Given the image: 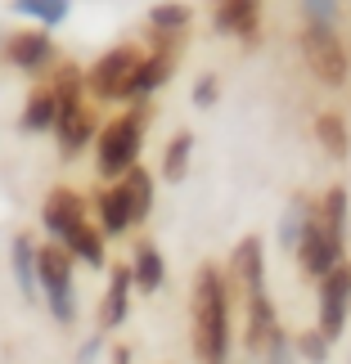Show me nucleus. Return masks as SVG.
I'll return each mask as SVG.
<instances>
[{
	"label": "nucleus",
	"mask_w": 351,
	"mask_h": 364,
	"mask_svg": "<svg viewBox=\"0 0 351 364\" xmlns=\"http://www.w3.org/2000/svg\"><path fill=\"white\" fill-rule=\"evenodd\" d=\"M226 351H230L226 279L207 265L194 279V355H199V364H226Z\"/></svg>",
	"instance_id": "obj_1"
},
{
	"label": "nucleus",
	"mask_w": 351,
	"mask_h": 364,
	"mask_svg": "<svg viewBox=\"0 0 351 364\" xmlns=\"http://www.w3.org/2000/svg\"><path fill=\"white\" fill-rule=\"evenodd\" d=\"M36 284L46 288V301L59 324H73L77 301H73V257H68L63 243L36 247Z\"/></svg>",
	"instance_id": "obj_2"
},
{
	"label": "nucleus",
	"mask_w": 351,
	"mask_h": 364,
	"mask_svg": "<svg viewBox=\"0 0 351 364\" xmlns=\"http://www.w3.org/2000/svg\"><path fill=\"white\" fill-rule=\"evenodd\" d=\"M140 139H145V113H122L117 122H108L100 135V176H122L126 166H135Z\"/></svg>",
	"instance_id": "obj_3"
},
{
	"label": "nucleus",
	"mask_w": 351,
	"mask_h": 364,
	"mask_svg": "<svg viewBox=\"0 0 351 364\" xmlns=\"http://www.w3.org/2000/svg\"><path fill=\"white\" fill-rule=\"evenodd\" d=\"M302 54H306V68L315 73L320 86H342L347 81V50H342V41L333 36V27H306L302 32Z\"/></svg>",
	"instance_id": "obj_4"
},
{
	"label": "nucleus",
	"mask_w": 351,
	"mask_h": 364,
	"mask_svg": "<svg viewBox=\"0 0 351 364\" xmlns=\"http://www.w3.org/2000/svg\"><path fill=\"white\" fill-rule=\"evenodd\" d=\"M135 68H140V50L131 46H117V50H108L100 63L90 68V77H86V86L95 100H126V90H131V77H135Z\"/></svg>",
	"instance_id": "obj_5"
},
{
	"label": "nucleus",
	"mask_w": 351,
	"mask_h": 364,
	"mask_svg": "<svg viewBox=\"0 0 351 364\" xmlns=\"http://www.w3.org/2000/svg\"><path fill=\"white\" fill-rule=\"evenodd\" d=\"M351 315V265H333L325 274V284H320V333L333 342L342 338V324Z\"/></svg>",
	"instance_id": "obj_6"
},
{
	"label": "nucleus",
	"mask_w": 351,
	"mask_h": 364,
	"mask_svg": "<svg viewBox=\"0 0 351 364\" xmlns=\"http://www.w3.org/2000/svg\"><path fill=\"white\" fill-rule=\"evenodd\" d=\"M298 261H302V270L306 274H315V279H325L333 265L342 261V247L329 239L325 230H320V220L306 212V220H302V239H298Z\"/></svg>",
	"instance_id": "obj_7"
},
{
	"label": "nucleus",
	"mask_w": 351,
	"mask_h": 364,
	"mask_svg": "<svg viewBox=\"0 0 351 364\" xmlns=\"http://www.w3.org/2000/svg\"><path fill=\"white\" fill-rule=\"evenodd\" d=\"M41 220H46V230L54 234V243H63L68 234H73L81 220H86V207H81V198L73 189H54L50 198H46V207H41Z\"/></svg>",
	"instance_id": "obj_8"
},
{
	"label": "nucleus",
	"mask_w": 351,
	"mask_h": 364,
	"mask_svg": "<svg viewBox=\"0 0 351 364\" xmlns=\"http://www.w3.org/2000/svg\"><path fill=\"white\" fill-rule=\"evenodd\" d=\"M50 131H59V144H63V158H73L77 149H86L90 144V135H95V117L77 104H59V117H54Z\"/></svg>",
	"instance_id": "obj_9"
},
{
	"label": "nucleus",
	"mask_w": 351,
	"mask_h": 364,
	"mask_svg": "<svg viewBox=\"0 0 351 364\" xmlns=\"http://www.w3.org/2000/svg\"><path fill=\"white\" fill-rule=\"evenodd\" d=\"M50 54H54V46H50L46 32H19V36L9 41V63L23 68V73H36V68H46Z\"/></svg>",
	"instance_id": "obj_10"
},
{
	"label": "nucleus",
	"mask_w": 351,
	"mask_h": 364,
	"mask_svg": "<svg viewBox=\"0 0 351 364\" xmlns=\"http://www.w3.org/2000/svg\"><path fill=\"white\" fill-rule=\"evenodd\" d=\"M257 14H261V0H221L216 27L226 36H252L257 32Z\"/></svg>",
	"instance_id": "obj_11"
},
{
	"label": "nucleus",
	"mask_w": 351,
	"mask_h": 364,
	"mask_svg": "<svg viewBox=\"0 0 351 364\" xmlns=\"http://www.w3.org/2000/svg\"><path fill=\"white\" fill-rule=\"evenodd\" d=\"M117 189H122L126 207H131V220H145L149 207H153V176L145 171V166H126Z\"/></svg>",
	"instance_id": "obj_12"
},
{
	"label": "nucleus",
	"mask_w": 351,
	"mask_h": 364,
	"mask_svg": "<svg viewBox=\"0 0 351 364\" xmlns=\"http://www.w3.org/2000/svg\"><path fill=\"white\" fill-rule=\"evenodd\" d=\"M131 270L126 265H117L113 270V279H108V292H104V311H100V319H104V328H117L122 319H126V306H131Z\"/></svg>",
	"instance_id": "obj_13"
},
{
	"label": "nucleus",
	"mask_w": 351,
	"mask_h": 364,
	"mask_svg": "<svg viewBox=\"0 0 351 364\" xmlns=\"http://www.w3.org/2000/svg\"><path fill=\"white\" fill-rule=\"evenodd\" d=\"M131 270V284L140 292H158L162 288V257H158V247H149V243H140L135 247V261L126 265Z\"/></svg>",
	"instance_id": "obj_14"
},
{
	"label": "nucleus",
	"mask_w": 351,
	"mask_h": 364,
	"mask_svg": "<svg viewBox=\"0 0 351 364\" xmlns=\"http://www.w3.org/2000/svg\"><path fill=\"white\" fill-rule=\"evenodd\" d=\"M315 139H320V149H325L329 158H347L351 153V135H347L342 113H320L315 117Z\"/></svg>",
	"instance_id": "obj_15"
},
{
	"label": "nucleus",
	"mask_w": 351,
	"mask_h": 364,
	"mask_svg": "<svg viewBox=\"0 0 351 364\" xmlns=\"http://www.w3.org/2000/svg\"><path fill=\"white\" fill-rule=\"evenodd\" d=\"M167 73H172V59L167 54H153V59H140L135 77H131V90H126V100H140V95H153L167 81Z\"/></svg>",
	"instance_id": "obj_16"
},
{
	"label": "nucleus",
	"mask_w": 351,
	"mask_h": 364,
	"mask_svg": "<svg viewBox=\"0 0 351 364\" xmlns=\"http://www.w3.org/2000/svg\"><path fill=\"white\" fill-rule=\"evenodd\" d=\"M315 220H320V230H325L329 239L342 247V234H347V193H342V185H333L325 193V207H320Z\"/></svg>",
	"instance_id": "obj_17"
},
{
	"label": "nucleus",
	"mask_w": 351,
	"mask_h": 364,
	"mask_svg": "<svg viewBox=\"0 0 351 364\" xmlns=\"http://www.w3.org/2000/svg\"><path fill=\"white\" fill-rule=\"evenodd\" d=\"M135 220H131V207H126V198H122V189L113 185L108 193H100V230L104 234H126Z\"/></svg>",
	"instance_id": "obj_18"
},
{
	"label": "nucleus",
	"mask_w": 351,
	"mask_h": 364,
	"mask_svg": "<svg viewBox=\"0 0 351 364\" xmlns=\"http://www.w3.org/2000/svg\"><path fill=\"white\" fill-rule=\"evenodd\" d=\"M68 247V257H77V261H86V265H104V239H100V230H90L86 220L63 239Z\"/></svg>",
	"instance_id": "obj_19"
},
{
	"label": "nucleus",
	"mask_w": 351,
	"mask_h": 364,
	"mask_svg": "<svg viewBox=\"0 0 351 364\" xmlns=\"http://www.w3.org/2000/svg\"><path fill=\"white\" fill-rule=\"evenodd\" d=\"M14 274H19V288L23 297H36V247L27 234L14 239Z\"/></svg>",
	"instance_id": "obj_20"
},
{
	"label": "nucleus",
	"mask_w": 351,
	"mask_h": 364,
	"mask_svg": "<svg viewBox=\"0 0 351 364\" xmlns=\"http://www.w3.org/2000/svg\"><path fill=\"white\" fill-rule=\"evenodd\" d=\"M54 117H59V100L50 90H36L23 108V131H50Z\"/></svg>",
	"instance_id": "obj_21"
},
{
	"label": "nucleus",
	"mask_w": 351,
	"mask_h": 364,
	"mask_svg": "<svg viewBox=\"0 0 351 364\" xmlns=\"http://www.w3.org/2000/svg\"><path fill=\"white\" fill-rule=\"evenodd\" d=\"M189 149H194V135L189 131L172 135V144H167V153H162V180H185V171H189Z\"/></svg>",
	"instance_id": "obj_22"
},
{
	"label": "nucleus",
	"mask_w": 351,
	"mask_h": 364,
	"mask_svg": "<svg viewBox=\"0 0 351 364\" xmlns=\"http://www.w3.org/2000/svg\"><path fill=\"white\" fill-rule=\"evenodd\" d=\"M14 9L27 14V18H41V23H63L68 18V0H14Z\"/></svg>",
	"instance_id": "obj_23"
},
{
	"label": "nucleus",
	"mask_w": 351,
	"mask_h": 364,
	"mask_svg": "<svg viewBox=\"0 0 351 364\" xmlns=\"http://www.w3.org/2000/svg\"><path fill=\"white\" fill-rule=\"evenodd\" d=\"M149 23L158 27V32H176V27L189 23V9H185V5H158V9L149 14Z\"/></svg>",
	"instance_id": "obj_24"
},
{
	"label": "nucleus",
	"mask_w": 351,
	"mask_h": 364,
	"mask_svg": "<svg viewBox=\"0 0 351 364\" xmlns=\"http://www.w3.org/2000/svg\"><path fill=\"white\" fill-rule=\"evenodd\" d=\"M333 5H338V0H306V14H311L315 27H329L333 23Z\"/></svg>",
	"instance_id": "obj_25"
},
{
	"label": "nucleus",
	"mask_w": 351,
	"mask_h": 364,
	"mask_svg": "<svg viewBox=\"0 0 351 364\" xmlns=\"http://www.w3.org/2000/svg\"><path fill=\"white\" fill-rule=\"evenodd\" d=\"M298 346H302V355H306V360H325V346H329V338H325V333H306V338H302Z\"/></svg>",
	"instance_id": "obj_26"
},
{
	"label": "nucleus",
	"mask_w": 351,
	"mask_h": 364,
	"mask_svg": "<svg viewBox=\"0 0 351 364\" xmlns=\"http://www.w3.org/2000/svg\"><path fill=\"white\" fill-rule=\"evenodd\" d=\"M212 100H216V81L207 77L203 86H194V104H212Z\"/></svg>",
	"instance_id": "obj_27"
},
{
	"label": "nucleus",
	"mask_w": 351,
	"mask_h": 364,
	"mask_svg": "<svg viewBox=\"0 0 351 364\" xmlns=\"http://www.w3.org/2000/svg\"><path fill=\"white\" fill-rule=\"evenodd\" d=\"M113 360H117V364H131V355H126V351H117V355H113Z\"/></svg>",
	"instance_id": "obj_28"
}]
</instances>
